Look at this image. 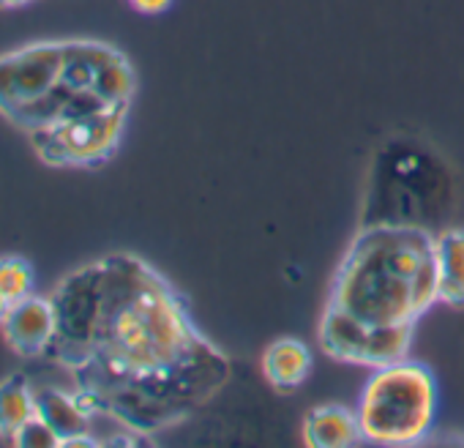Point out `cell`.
<instances>
[{
  "mask_svg": "<svg viewBox=\"0 0 464 448\" xmlns=\"http://www.w3.org/2000/svg\"><path fill=\"white\" fill-rule=\"evenodd\" d=\"M66 44L36 42L0 55V112L6 118L61 83Z\"/></svg>",
  "mask_w": 464,
  "mask_h": 448,
  "instance_id": "ba28073f",
  "label": "cell"
},
{
  "mask_svg": "<svg viewBox=\"0 0 464 448\" xmlns=\"http://www.w3.org/2000/svg\"><path fill=\"white\" fill-rule=\"evenodd\" d=\"M355 415L366 443L415 445L426 440L437 415V380L420 361L377 366L366 380Z\"/></svg>",
  "mask_w": 464,
  "mask_h": 448,
  "instance_id": "277c9868",
  "label": "cell"
},
{
  "mask_svg": "<svg viewBox=\"0 0 464 448\" xmlns=\"http://www.w3.org/2000/svg\"><path fill=\"white\" fill-rule=\"evenodd\" d=\"M0 331L12 350L20 355L36 358L47 355L58 336V315L53 296H31L20 304H12L6 317L0 320Z\"/></svg>",
  "mask_w": 464,
  "mask_h": 448,
  "instance_id": "9c48e42d",
  "label": "cell"
},
{
  "mask_svg": "<svg viewBox=\"0 0 464 448\" xmlns=\"http://www.w3.org/2000/svg\"><path fill=\"white\" fill-rule=\"evenodd\" d=\"M12 443H14V445H23V448H58V445H63V440L58 437V432H55L42 415L31 418V421L14 434Z\"/></svg>",
  "mask_w": 464,
  "mask_h": 448,
  "instance_id": "2e32d148",
  "label": "cell"
},
{
  "mask_svg": "<svg viewBox=\"0 0 464 448\" xmlns=\"http://www.w3.org/2000/svg\"><path fill=\"white\" fill-rule=\"evenodd\" d=\"M58 315V336L47 353L53 361L80 369L91 353L102 304H104V260L72 271L53 293Z\"/></svg>",
  "mask_w": 464,
  "mask_h": 448,
  "instance_id": "8992f818",
  "label": "cell"
},
{
  "mask_svg": "<svg viewBox=\"0 0 464 448\" xmlns=\"http://www.w3.org/2000/svg\"><path fill=\"white\" fill-rule=\"evenodd\" d=\"M263 375L276 391H295L312 375V350L295 336L274 339L263 353Z\"/></svg>",
  "mask_w": 464,
  "mask_h": 448,
  "instance_id": "8fae6325",
  "label": "cell"
},
{
  "mask_svg": "<svg viewBox=\"0 0 464 448\" xmlns=\"http://www.w3.org/2000/svg\"><path fill=\"white\" fill-rule=\"evenodd\" d=\"M34 0H0V9H23V6H31Z\"/></svg>",
  "mask_w": 464,
  "mask_h": 448,
  "instance_id": "ac0fdd59",
  "label": "cell"
},
{
  "mask_svg": "<svg viewBox=\"0 0 464 448\" xmlns=\"http://www.w3.org/2000/svg\"><path fill=\"white\" fill-rule=\"evenodd\" d=\"M334 307L369 323H418L437 304L434 236L361 228L331 285Z\"/></svg>",
  "mask_w": 464,
  "mask_h": 448,
  "instance_id": "7a4b0ae2",
  "label": "cell"
},
{
  "mask_svg": "<svg viewBox=\"0 0 464 448\" xmlns=\"http://www.w3.org/2000/svg\"><path fill=\"white\" fill-rule=\"evenodd\" d=\"M126 115L129 107H104L91 115L63 118L58 123L34 129L31 140L39 159L53 167H93L118 151Z\"/></svg>",
  "mask_w": 464,
  "mask_h": 448,
  "instance_id": "5b68a950",
  "label": "cell"
},
{
  "mask_svg": "<svg viewBox=\"0 0 464 448\" xmlns=\"http://www.w3.org/2000/svg\"><path fill=\"white\" fill-rule=\"evenodd\" d=\"M437 304L464 307V228H445L434 236Z\"/></svg>",
  "mask_w": 464,
  "mask_h": 448,
  "instance_id": "30bf717a",
  "label": "cell"
},
{
  "mask_svg": "<svg viewBox=\"0 0 464 448\" xmlns=\"http://www.w3.org/2000/svg\"><path fill=\"white\" fill-rule=\"evenodd\" d=\"M412 323H369L334 304H328L320 320L323 350L342 364L385 366L407 358L412 345Z\"/></svg>",
  "mask_w": 464,
  "mask_h": 448,
  "instance_id": "52a82bcc",
  "label": "cell"
},
{
  "mask_svg": "<svg viewBox=\"0 0 464 448\" xmlns=\"http://www.w3.org/2000/svg\"><path fill=\"white\" fill-rule=\"evenodd\" d=\"M9 307H12V304H9V298H6L4 293H0V320H4V317H6Z\"/></svg>",
  "mask_w": 464,
  "mask_h": 448,
  "instance_id": "d6986e66",
  "label": "cell"
},
{
  "mask_svg": "<svg viewBox=\"0 0 464 448\" xmlns=\"http://www.w3.org/2000/svg\"><path fill=\"white\" fill-rule=\"evenodd\" d=\"M39 415L36 388L25 375H9L0 383V437L14 440V434Z\"/></svg>",
  "mask_w": 464,
  "mask_h": 448,
  "instance_id": "5bb4252c",
  "label": "cell"
},
{
  "mask_svg": "<svg viewBox=\"0 0 464 448\" xmlns=\"http://www.w3.org/2000/svg\"><path fill=\"white\" fill-rule=\"evenodd\" d=\"M453 208V175L434 148L418 137H391L374 151L361 228H404L437 236L450 228Z\"/></svg>",
  "mask_w": 464,
  "mask_h": 448,
  "instance_id": "3957f363",
  "label": "cell"
},
{
  "mask_svg": "<svg viewBox=\"0 0 464 448\" xmlns=\"http://www.w3.org/2000/svg\"><path fill=\"white\" fill-rule=\"evenodd\" d=\"M175 0H129V6L140 15H148V17H156V15H164Z\"/></svg>",
  "mask_w": 464,
  "mask_h": 448,
  "instance_id": "e0dca14e",
  "label": "cell"
},
{
  "mask_svg": "<svg viewBox=\"0 0 464 448\" xmlns=\"http://www.w3.org/2000/svg\"><path fill=\"white\" fill-rule=\"evenodd\" d=\"M39 415L58 432L63 445L74 443L82 434H91L93 410L82 399V394H69L61 388H36Z\"/></svg>",
  "mask_w": 464,
  "mask_h": 448,
  "instance_id": "7c38bea8",
  "label": "cell"
},
{
  "mask_svg": "<svg viewBox=\"0 0 464 448\" xmlns=\"http://www.w3.org/2000/svg\"><path fill=\"white\" fill-rule=\"evenodd\" d=\"M0 293L9 298V304H20L36 293V274L25 258H0Z\"/></svg>",
  "mask_w": 464,
  "mask_h": 448,
  "instance_id": "9a60e30c",
  "label": "cell"
},
{
  "mask_svg": "<svg viewBox=\"0 0 464 448\" xmlns=\"http://www.w3.org/2000/svg\"><path fill=\"white\" fill-rule=\"evenodd\" d=\"M82 399L131 429H159L216 394L227 355L191 323L180 296L134 255L104 260V304L80 369Z\"/></svg>",
  "mask_w": 464,
  "mask_h": 448,
  "instance_id": "6da1fadb",
  "label": "cell"
},
{
  "mask_svg": "<svg viewBox=\"0 0 464 448\" xmlns=\"http://www.w3.org/2000/svg\"><path fill=\"white\" fill-rule=\"evenodd\" d=\"M304 440L314 448H344L361 443V424L355 407L344 404H320L304 421Z\"/></svg>",
  "mask_w": 464,
  "mask_h": 448,
  "instance_id": "4fadbf2b",
  "label": "cell"
}]
</instances>
